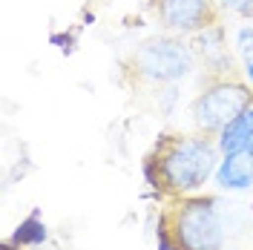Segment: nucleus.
I'll use <instances>...</instances> for the list:
<instances>
[{"label":"nucleus","mask_w":253,"mask_h":250,"mask_svg":"<svg viewBox=\"0 0 253 250\" xmlns=\"http://www.w3.org/2000/svg\"><path fill=\"white\" fill-rule=\"evenodd\" d=\"M153 12L161 29L181 38H193L207 26L221 23L216 0H153Z\"/></svg>","instance_id":"5"},{"label":"nucleus","mask_w":253,"mask_h":250,"mask_svg":"<svg viewBox=\"0 0 253 250\" xmlns=\"http://www.w3.org/2000/svg\"><path fill=\"white\" fill-rule=\"evenodd\" d=\"M49 43L58 46L63 55H72V52H75V35H72V32H52V35H49Z\"/></svg>","instance_id":"12"},{"label":"nucleus","mask_w":253,"mask_h":250,"mask_svg":"<svg viewBox=\"0 0 253 250\" xmlns=\"http://www.w3.org/2000/svg\"><path fill=\"white\" fill-rule=\"evenodd\" d=\"M3 250H20V248H17V245H12V239H6V242H3Z\"/></svg>","instance_id":"14"},{"label":"nucleus","mask_w":253,"mask_h":250,"mask_svg":"<svg viewBox=\"0 0 253 250\" xmlns=\"http://www.w3.org/2000/svg\"><path fill=\"white\" fill-rule=\"evenodd\" d=\"M213 181H216L219 190H227V193L251 190L253 187V147L221 156L219 167L213 172Z\"/></svg>","instance_id":"7"},{"label":"nucleus","mask_w":253,"mask_h":250,"mask_svg":"<svg viewBox=\"0 0 253 250\" xmlns=\"http://www.w3.org/2000/svg\"><path fill=\"white\" fill-rule=\"evenodd\" d=\"M199 55L187 38L181 35H153L129 58V72L138 83L147 86H175L178 81L193 75Z\"/></svg>","instance_id":"2"},{"label":"nucleus","mask_w":253,"mask_h":250,"mask_svg":"<svg viewBox=\"0 0 253 250\" xmlns=\"http://www.w3.org/2000/svg\"><path fill=\"white\" fill-rule=\"evenodd\" d=\"M253 107V86L242 75H219L207 78L205 86L190 104V121L196 132L219 135L236 115Z\"/></svg>","instance_id":"4"},{"label":"nucleus","mask_w":253,"mask_h":250,"mask_svg":"<svg viewBox=\"0 0 253 250\" xmlns=\"http://www.w3.org/2000/svg\"><path fill=\"white\" fill-rule=\"evenodd\" d=\"M236 55L242 61L253 58V23H245L236 29Z\"/></svg>","instance_id":"10"},{"label":"nucleus","mask_w":253,"mask_h":250,"mask_svg":"<svg viewBox=\"0 0 253 250\" xmlns=\"http://www.w3.org/2000/svg\"><path fill=\"white\" fill-rule=\"evenodd\" d=\"M216 6H219V12L253 20V0H216Z\"/></svg>","instance_id":"11"},{"label":"nucleus","mask_w":253,"mask_h":250,"mask_svg":"<svg viewBox=\"0 0 253 250\" xmlns=\"http://www.w3.org/2000/svg\"><path fill=\"white\" fill-rule=\"evenodd\" d=\"M219 147L205 132L161 135L153 153L144 158V181L158 196H193L213 178L219 167Z\"/></svg>","instance_id":"1"},{"label":"nucleus","mask_w":253,"mask_h":250,"mask_svg":"<svg viewBox=\"0 0 253 250\" xmlns=\"http://www.w3.org/2000/svg\"><path fill=\"white\" fill-rule=\"evenodd\" d=\"M181 250H224V224L213 196H178L161 213Z\"/></svg>","instance_id":"3"},{"label":"nucleus","mask_w":253,"mask_h":250,"mask_svg":"<svg viewBox=\"0 0 253 250\" xmlns=\"http://www.w3.org/2000/svg\"><path fill=\"white\" fill-rule=\"evenodd\" d=\"M242 78L253 86V58H251V61H242Z\"/></svg>","instance_id":"13"},{"label":"nucleus","mask_w":253,"mask_h":250,"mask_svg":"<svg viewBox=\"0 0 253 250\" xmlns=\"http://www.w3.org/2000/svg\"><path fill=\"white\" fill-rule=\"evenodd\" d=\"M46 239H49V230H46V224L41 221V210H32V216H26L15 227L12 245H17V248H41Z\"/></svg>","instance_id":"9"},{"label":"nucleus","mask_w":253,"mask_h":250,"mask_svg":"<svg viewBox=\"0 0 253 250\" xmlns=\"http://www.w3.org/2000/svg\"><path fill=\"white\" fill-rule=\"evenodd\" d=\"M193 49L196 55L202 58L207 69V78H219V75H236V58L233 52L227 49V35L224 26H207L205 32L193 35Z\"/></svg>","instance_id":"6"},{"label":"nucleus","mask_w":253,"mask_h":250,"mask_svg":"<svg viewBox=\"0 0 253 250\" xmlns=\"http://www.w3.org/2000/svg\"><path fill=\"white\" fill-rule=\"evenodd\" d=\"M216 147H219L221 156L227 153H236V150H251L253 147V107L236 115L230 124L216 135Z\"/></svg>","instance_id":"8"}]
</instances>
